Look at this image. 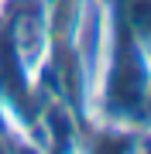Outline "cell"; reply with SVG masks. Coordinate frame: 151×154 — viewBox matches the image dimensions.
<instances>
[{
    "instance_id": "6da1fadb",
    "label": "cell",
    "mask_w": 151,
    "mask_h": 154,
    "mask_svg": "<svg viewBox=\"0 0 151 154\" xmlns=\"http://www.w3.org/2000/svg\"><path fill=\"white\" fill-rule=\"evenodd\" d=\"M120 28L151 65V0H120Z\"/></svg>"
}]
</instances>
